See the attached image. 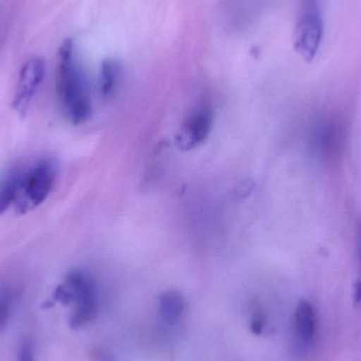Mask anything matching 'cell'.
I'll return each instance as SVG.
<instances>
[{"mask_svg": "<svg viewBox=\"0 0 361 361\" xmlns=\"http://www.w3.org/2000/svg\"><path fill=\"white\" fill-rule=\"evenodd\" d=\"M92 361H116L114 353L107 348H95L90 353Z\"/></svg>", "mask_w": 361, "mask_h": 361, "instance_id": "9a60e30c", "label": "cell"}, {"mask_svg": "<svg viewBox=\"0 0 361 361\" xmlns=\"http://www.w3.org/2000/svg\"><path fill=\"white\" fill-rule=\"evenodd\" d=\"M343 128L335 122L319 125L314 133V147L324 158L335 156L343 146Z\"/></svg>", "mask_w": 361, "mask_h": 361, "instance_id": "ba28073f", "label": "cell"}, {"mask_svg": "<svg viewBox=\"0 0 361 361\" xmlns=\"http://www.w3.org/2000/svg\"><path fill=\"white\" fill-rule=\"evenodd\" d=\"M316 328L317 324L313 305L309 301L301 300L297 305L294 319L295 337L301 351H307L313 345Z\"/></svg>", "mask_w": 361, "mask_h": 361, "instance_id": "52a82bcc", "label": "cell"}, {"mask_svg": "<svg viewBox=\"0 0 361 361\" xmlns=\"http://www.w3.org/2000/svg\"><path fill=\"white\" fill-rule=\"evenodd\" d=\"M65 283L71 288L75 305L70 318V326L82 328L97 317V293L94 280L84 271H72L66 277Z\"/></svg>", "mask_w": 361, "mask_h": 361, "instance_id": "277c9868", "label": "cell"}, {"mask_svg": "<svg viewBox=\"0 0 361 361\" xmlns=\"http://www.w3.org/2000/svg\"><path fill=\"white\" fill-rule=\"evenodd\" d=\"M16 361H35V347L29 337H23L19 341Z\"/></svg>", "mask_w": 361, "mask_h": 361, "instance_id": "4fadbf2b", "label": "cell"}, {"mask_svg": "<svg viewBox=\"0 0 361 361\" xmlns=\"http://www.w3.org/2000/svg\"><path fill=\"white\" fill-rule=\"evenodd\" d=\"M44 73L46 63L42 57H32L21 67L12 103L13 109L20 118L27 116L32 101L44 80Z\"/></svg>", "mask_w": 361, "mask_h": 361, "instance_id": "5b68a950", "label": "cell"}, {"mask_svg": "<svg viewBox=\"0 0 361 361\" xmlns=\"http://www.w3.org/2000/svg\"><path fill=\"white\" fill-rule=\"evenodd\" d=\"M56 175V166L48 159L19 169L14 209L18 214H25L42 205L52 191Z\"/></svg>", "mask_w": 361, "mask_h": 361, "instance_id": "7a4b0ae2", "label": "cell"}, {"mask_svg": "<svg viewBox=\"0 0 361 361\" xmlns=\"http://www.w3.org/2000/svg\"><path fill=\"white\" fill-rule=\"evenodd\" d=\"M214 125V112L208 105L197 108L185 121V142L188 147L201 145L207 140Z\"/></svg>", "mask_w": 361, "mask_h": 361, "instance_id": "8992f818", "label": "cell"}, {"mask_svg": "<svg viewBox=\"0 0 361 361\" xmlns=\"http://www.w3.org/2000/svg\"><path fill=\"white\" fill-rule=\"evenodd\" d=\"M161 318L165 324L173 326L179 322L180 315L184 311V299L177 290H167L160 297Z\"/></svg>", "mask_w": 361, "mask_h": 361, "instance_id": "9c48e42d", "label": "cell"}, {"mask_svg": "<svg viewBox=\"0 0 361 361\" xmlns=\"http://www.w3.org/2000/svg\"><path fill=\"white\" fill-rule=\"evenodd\" d=\"M120 67L118 63L111 59H106L102 63L101 76H99V90L102 95L110 97L116 90L118 85Z\"/></svg>", "mask_w": 361, "mask_h": 361, "instance_id": "30bf717a", "label": "cell"}, {"mask_svg": "<svg viewBox=\"0 0 361 361\" xmlns=\"http://www.w3.org/2000/svg\"><path fill=\"white\" fill-rule=\"evenodd\" d=\"M19 169L11 171L0 182V216L4 214L11 206H13L16 197L17 182H18Z\"/></svg>", "mask_w": 361, "mask_h": 361, "instance_id": "8fae6325", "label": "cell"}, {"mask_svg": "<svg viewBox=\"0 0 361 361\" xmlns=\"http://www.w3.org/2000/svg\"><path fill=\"white\" fill-rule=\"evenodd\" d=\"M57 57L56 89L63 111L74 125L82 124L90 118L92 108L86 78L76 61L73 40L63 42Z\"/></svg>", "mask_w": 361, "mask_h": 361, "instance_id": "6da1fadb", "label": "cell"}, {"mask_svg": "<svg viewBox=\"0 0 361 361\" xmlns=\"http://www.w3.org/2000/svg\"><path fill=\"white\" fill-rule=\"evenodd\" d=\"M250 312H252V319H250V331L255 335H260L264 330L267 324V318H265L264 311L262 307L255 302L250 305Z\"/></svg>", "mask_w": 361, "mask_h": 361, "instance_id": "7c38bea8", "label": "cell"}, {"mask_svg": "<svg viewBox=\"0 0 361 361\" xmlns=\"http://www.w3.org/2000/svg\"><path fill=\"white\" fill-rule=\"evenodd\" d=\"M358 280H361V240H360V278Z\"/></svg>", "mask_w": 361, "mask_h": 361, "instance_id": "2e32d148", "label": "cell"}, {"mask_svg": "<svg viewBox=\"0 0 361 361\" xmlns=\"http://www.w3.org/2000/svg\"><path fill=\"white\" fill-rule=\"evenodd\" d=\"M12 297L8 292H0V330L6 328L10 317Z\"/></svg>", "mask_w": 361, "mask_h": 361, "instance_id": "5bb4252c", "label": "cell"}, {"mask_svg": "<svg viewBox=\"0 0 361 361\" xmlns=\"http://www.w3.org/2000/svg\"><path fill=\"white\" fill-rule=\"evenodd\" d=\"M324 36L318 0H305L294 34V48L307 63L314 61Z\"/></svg>", "mask_w": 361, "mask_h": 361, "instance_id": "3957f363", "label": "cell"}]
</instances>
